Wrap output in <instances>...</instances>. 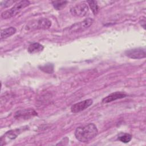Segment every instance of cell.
I'll list each match as a JSON object with an SVG mask.
<instances>
[{"label": "cell", "mask_w": 146, "mask_h": 146, "mask_svg": "<svg viewBox=\"0 0 146 146\" xmlns=\"http://www.w3.org/2000/svg\"><path fill=\"white\" fill-rule=\"evenodd\" d=\"M88 6L85 2H80L71 8V13L76 17H84L86 15L88 12Z\"/></svg>", "instance_id": "277c9868"}, {"label": "cell", "mask_w": 146, "mask_h": 146, "mask_svg": "<svg viewBox=\"0 0 146 146\" xmlns=\"http://www.w3.org/2000/svg\"><path fill=\"white\" fill-rule=\"evenodd\" d=\"M37 115V113L33 109H26L17 111L14 116V117L18 119H28Z\"/></svg>", "instance_id": "52a82bcc"}, {"label": "cell", "mask_w": 146, "mask_h": 146, "mask_svg": "<svg viewBox=\"0 0 146 146\" xmlns=\"http://www.w3.org/2000/svg\"><path fill=\"white\" fill-rule=\"evenodd\" d=\"M44 48L43 45L39 43H33L29 45L27 51L30 54H35L41 52Z\"/></svg>", "instance_id": "30bf717a"}, {"label": "cell", "mask_w": 146, "mask_h": 146, "mask_svg": "<svg viewBox=\"0 0 146 146\" xmlns=\"http://www.w3.org/2000/svg\"><path fill=\"white\" fill-rule=\"evenodd\" d=\"M2 2L4 3V5H1V6L3 7H9V6H10L14 2L13 1H3Z\"/></svg>", "instance_id": "e0dca14e"}, {"label": "cell", "mask_w": 146, "mask_h": 146, "mask_svg": "<svg viewBox=\"0 0 146 146\" xmlns=\"http://www.w3.org/2000/svg\"><path fill=\"white\" fill-rule=\"evenodd\" d=\"M93 21L92 18H88L82 22L76 23L70 27L69 32L70 33H74L83 31L92 24Z\"/></svg>", "instance_id": "3957f363"}, {"label": "cell", "mask_w": 146, "mask_h": 146, "mask_svg": "<svg viewBox=\"0 0 146 146\" xmlns=\"http://www.w3.org/2000/svg\"><path fill=\"white\" fill-rule=\"evenodd\" d=\"M132 139L131 135L127 133H121L117 137V140L124 143H127L129 142Z\"/></svg>", "instance_id": "4fadbf2b"}, {"label": "cell", "mask_w": 146, "mask_h": 146, "mask_svg": "<svg viewBox=\"0 0 146 146\" xmlns=\"http://www.w3.org/2000/svg\"><path fill=\"white\" fill-rule=\"evenodd\" d=\"M125 54L127 56L132 59H142L146 56L145 48L139 47L125 51Z\"/></svg>", "instance_id": "5b68a950"}, {"label": "cell", "mask_w": 146, "mask_h": 146, "mask_svg": "<svg viewBox=\"0 0 146 146\" xmlns=\"http://www.w3.org/2000/svg\"><path fill=\"white\" fill-rule=\"evenodd\" d=\"M30 5L29 1H21L14 5V6L10 9L9 10H6L2 13L1 18L2 19H9L11 18L19 13H20L24 8Z\"/></svg>", "instance_id": "7a4b0ae2"}, {"label": "cell", "mask_w": 146, "mask_h": 146, "mask_svg": "<svg viewBox=\"0 0 146 146\" xmlns=\"http://www.w3.org/2000/svg\"><path fill=\"white\" fill-rule=\"evenodd\" d=\"M127 95L125 93L122 92H115L111 93L108 95L107 96L105 97L102 99V103H108L113 101H115L117 99H122L126 97Z\"/></svg>", "instance_id": "ba28073f"}, {"label": "cell", "mask_w": 146, "mask_h": 146, "mask_svg": "<svg viewBox=\"0 0 146 146\" xmlns=\"http://www.w3.org/2000/svg\"><path fill=\"white\" fill-rule=\"evenodd\" d=\"M21 133V129H15L7 132L4 135V140H13Z\"/></svg>", "instance_id": "7c38bea8"}, {"label": "cell", "mask_w": 146, "mask_h": 146, "mask_svg": "<svg viewBox=\"0 0 146 146\" xmlns=\"http://www.w3.org/2000/svg\"><path fill=\"white\" fill-rule=\"evenodd\" d=\"M54 7L56 10H61L64 7L67 3V1H54L51 2Z\"/></svg>", "instance_id": "9a60e30c"}, {"label": "cell", "mask_w": 146, "mask_h": 146, "mask_svg": "<svg viewBox=\"0 0 146 146\" xmlns=\"http://www.w3.org/2000/svg\"><path fill=\"white\" fill-rule=\"evenodd\" d=\"M16 32L15 28L13 27H10L5 29H3L1 31V39H5L7 38L14 34H15Z\"/></svg>", "instance_id": "8fae6325"}, {"label": "cell", "mask_w": 146, "mask_h": 146, "mask_svg": "<svg viewBox=\"0 0 146 146\" xmlns=\"http://www.w3.org/2000/svg\"><path fill=\"white\" fill-rule=\"evenodd\" d=\"M87 3H88L94 14H96L99 11V7L97 4V2L95 1H87Z\"/></svg>", "instance_id": "2e32d148"}, {"label": "cell", "mask_w": 146, "mask_h": 146, "mask_svg": "<svg viewBox=\"0 0 146 146\" xmlns=\"http://www.w3.org/2000/svg\"><path fill=\"white\" fill-rule=\"evenodd\" d=\"M93 103V100L91 99H88L83 101L76 103L73 104L71 107V111L73 113L81 112L85 109L88 108Z\"/></svg>", "instance_id": "8992f818"}, {"label": "cell", "mask_w": 146, "mask_h": 146, "mask_svg": "<svg viewBox=\"0 0 146 146\" xmlns=\"http://www.w3.org/2000/svg\"><path fill=\"white\" fill-rule=\"evenodd\" d=\"M39 69L48 74H51L54 71V65L51 63H47L39 67Z\"/></svg>", "instance_id": "5bb4252c"}, {"label": "cell", "mask_w": 146, "mask_h": 146, "mask_svg": "<svg viewBox=\"0 0 146 146\" xmlns=\"http://www.w3.org/2000/svg\"><path fill=\"white\" fill-rule=\"evenodd\" d=\"M96 126L93 123L78 127L75 131V136L78 140L82 143H87L94 139L98 134Z\"/></svg>", "instance_id": "6da1fadb"}, {"label": "cell", "mask_w": 146, "mask_h": 146, "mask_svg": "<svg viewBox=\"0 0 146 146\" xmlns=\"http://www.w3.org/2000/svg\"><path fill=\"white\" fill-rule=\"evenodd\" d=\"M33 28L37 29H47L51 26V22L47 18H40L33 23Z\"/></svg>", "instance_id": "9c48e42d"}]
</instances>
